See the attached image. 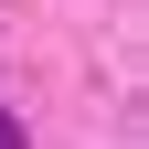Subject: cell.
<instances>
[{
    "label": "cell",
    "instance_id": "cell-1",
    "mask_svg": "<svg viewBox=\"0 0 149 149\" xmlns=\"http://www.w3.org/2000/svg\"><path fill=\"white\" fill-rule=\"evenodd\" d=\"M0 149H32V139H22V117H11V107H0Z\"/></svg>",
    "mask_w": 149,
    "mask_h": 149
}]
</instances>
